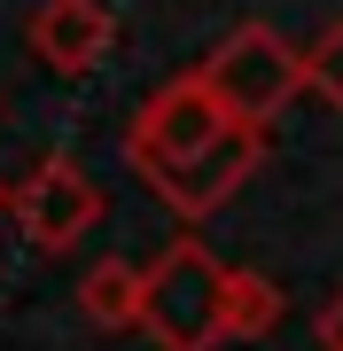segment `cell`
<instances>
[{
  "label": "cell",
  "mask_w": 343,
  "mask_h": 351,
  "mask_svg": "<svg viewBox=\"0 0 343 351\" xmlns=\"http://www.w3.org/2000/svg\"><path fill=\"white\" fill-rule=\"evenodd\" d=\"M195 78L218 94V110H227L234 125H257V133H266L296 94H312V63H305V47H296L289 32L257 24V16L218 39L203 63H195Z\"/></svg>",
  "instance_id": "obj_3"
},
{
  "label": "cell",
  "mask_w": 343,
  "mask_h": 351,
  "mask_svg": "<svg viewBox=\"0 0 343 351\" xmlns=\"http://www.w3.org/2000/svg\"><path fill=\"white\" fill-rule=\"evenodd\" d=\"M0 211H16V188H8V180H0Z\"/></svg>",
  "instance_id": "obj_10"
},
{
  "label": "cell",
  "mask_w": 343,
  "mask_h": 351,
  "mask_svg": "<svg viewBox=\"0 0 343 351\" xmlns=\"http://www.w3.org/2000/svg\"><path fill=\"white\" fill-rule=\"evenodd\" d=\"M102 211H110V195L94 188V172L71 149H47L24 180H16V234H24L31 250H47V258L78 250V242L102 226Z\"/></svg>",
  "instance_id": "obj_4"
},
{
  "label": "cell",
  "mask_w": 343,
  "mask_h": 351,
  "mask_svg": "<svg viewBox=\"0 0 343 351\" xmlns=\"http://www.w3.org/2000/svg\"><path fill=\"white\" fill-rule=\"evenodd\" d=\"M312 343H320V351H343V289L312 313Z\"/></svg>",
  "instance_id": "obj_9"
},
{
  "label": "cell",
  "mask_w": 343,
  "mask_h": 351,
  "mask_svg": "<svg viewBox=\"0 0 343 351\" xmlns=\"http://www.w3.org/2000/svg\"><path fill=\"white\" fill-rule=\"evenodd\" d=\"M140 297H149V265L133 258H94L86 274H78V313L94 328H140Z\"/></svg>",
  "instance_id": "obj_6"
},
{
  "label": "cell",
  "mask_w": 343,
  "mask_h": 351,
  "mask_svg": "<svg viewBox=\"0 0 343 351\" xmlns=\"http://www.w3.org/2000/svg\"><path fill=\"white\" fill-rule=\"evenodd\" d=\"M281 289L266 274H250V265H234V297H227V343H257V336H273L281 328Z\"/></svg>",
  "instance_id": "obj_7"
},
{
  "label": "cell",
  "mask_w": 343,
  "mask_h": 351,
  "mask_svg": "<svg viewBox=\"0 0 343 351\" xmlns=\"http://www.w3.org/2000/svg\"><path fill=\"white\" fill-rule=\"evenodd\" d=\"M24 39H31V55L55 78H86V71H102L110 47H117V8L110 0H39Z\"/></svg>",
  "instance_id": "obj_5"
},
{
  "label": "cell",
  "mask_w": 343,
  "mask_h": 351,
  "mask_svg": "<svg viewBox=\"0 0 343 351\" xmlns=\"http://www.w3.org/2000/svg\"><path fill=\"white\" fill-rule=\"evenodd\" d=\"M305 63H312V94L328 101V110H343V16H335V24H320V32H312Z\"/></svg>",
  "instance_id": "obj_8"
},
{
  "label": "cell",
  "mask_w": 343,
  "mask_h": 351,
  "mask_svg": "<svg viewBox=\"0 0 343 351\" xmlns=\"http://www.w3.org/2000/svg\"><path fill=\"white\" fill-rule=\"evenodd\" d=\"M125 164L140 172V188H156L179 219H211L250 188V172L266 164V133L234 125L218 110V94L203 78H172L133 110L125 125Z\"/></svg>",
  "instance_id": "obj_1"
},
{
  "label": "cell",
  "mask_w": 343,
  "mask_h": 351,
  "mask_svg": "<svg viewBox=\"0 0 343 351\" xmlns=\"http://www.w3.org/2000/svg\"><path fill=\"white\" fill-rule=\"evenodd\" d=\"M227 297H234V265L218 250H203L195 234H179L149 265L140 328H149L156 351H218L227 343Z\"/></svg>",
  "instance_id": "obj_2"
}]
</instances>
